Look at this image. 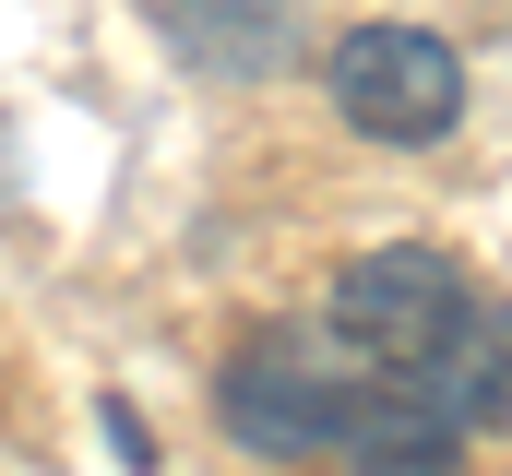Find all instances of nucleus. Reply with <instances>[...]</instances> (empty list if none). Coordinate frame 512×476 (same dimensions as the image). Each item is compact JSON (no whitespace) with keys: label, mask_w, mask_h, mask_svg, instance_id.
Here are the masks:
<instances>
[{"label":"nucleus","mask_w":512,"mask_h":476,"mask_svg":"<svg viewBox=\"0 0 512 476\" xmlns=\"http://www.w3.org/2000/svg\"><path fill=\"white\" fill-rule=\"evenodd\" d=\"M370 381H382V369L346 346L334 322H239V334L215 346L203 417H215V441L251 476H310V465H346Z\"/></svg>","instance_id":"obj_1"},{"label":"nucleus","mask_w":512,"mask_h":476,"mask_svg":"<svg viewBox=\"0 0 512 476\" xmlns=\"http://www.w3.org/2000/svg\"><path fill=\"white\" fill-rule=\"evenodd\" d=\"M465 48L417 12H358L322 36V108L346 119V143H382V155H441L465 131Z\"/></svg>","instance_id":"obj_2"},{"label":"nucleus","mask_w":512,"mask_h":476,"mask_svg":"<svg viewBox=\"0 0 512 476\" xmlns=\"http://www.w3.org/2000/svg\"><path fill=\"white\" fill-rule=\"evenodd\" d=\"M465 298H477V274H465L441 238H370V250H346V262H334L322 322L370 357L382 381H405V369H429V357H441V334L465 322Z\"/></svg>","instance_id":"obj_3"},{"label":"nucleus","mask_w":512,"mask_h":476,"mask_svg":"<svg viewBox=\"0 0 512 476\" xmlns=\"http://www.w3.org/2000/svg\"><path fill=\"white\" fill-rule=\"evenodd\" d=\"M155 24L203 84H274L310 60V0H155Z\"/></svg>","instance_id":"obj_4"},{"label":"nucleus","mask_w":512,"mask_h":476,"mask_svg":"<svg viewBox=\"0 0 512 476\" xmlns=\"http://www.w3.org/2000/svg\"><path fill=\"white\" fill-rule=\"evenodd\" d=\"M405 393H429L465 441H512V298H465V322L441 334L429 369H405Z\"/></svg>","instance_id":"obj_5"},{"label":"nucleus","mask_w":512,"mask_h":476,"mask_svg":"<svg viewBox=\"0 0 512 476\" xmlns=\"http://www.w3.org/2000/svg\"><path fill=\"white\" fill-rule=\"evenodd\" d=\"M465 429L429 405V393H405V381H370V405H358V441H346V465L358 476H465Z\"/></svg>","instance_id":"obj_6"}]
</instances>
